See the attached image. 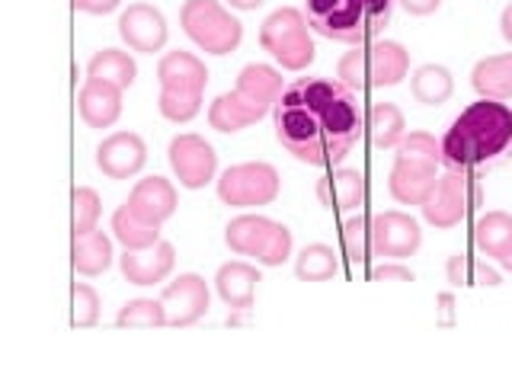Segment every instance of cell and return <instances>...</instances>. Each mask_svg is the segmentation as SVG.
Here are the masks:
<instances>
[{"label": "cell", "instance_id": "6da1fadb", "mask_svg": "<svg viewBox=\"0 0 512 384\" xmlns=\"http://www.w3.org/2000/svg\"><path fill=\"white\" fill-rule=\"evenodd\" d=\"M272 116L282 148L311 167L340 164L365 132L356 90L324 77H301L285 87Z\"/></svg>", "mask_w": 512, "mask_h": 384}, {"label": "cell", "instance_id": "7a4b0ae2", "mask_svg": "<svg viewBox=\"0 0 512 384\" xmlns=\"http://www.w3.org/2000/svg\"><path fill=\"white\" fill-rule=\"evenodd\" d=\"M512 151V109L503 100L471 103L442 138V167L455 173L484 176L496 164H503Z\"/></svg>", "mask_w": 512, "mask_h": 384}, {"label": "cell", "instance_id": "3957f363", "mask_svg": "<svg viewBox=\"0 0 512 384\" xmlns=\"http://www.w3.org/2000/svg\"><path fill=\"white\" fill-rule=\"evenodd\" d=\"M304 16L317 36L362 45L391 23L394 0H308Z\"/></svg>", "mask_w": 512, "mask_h": 384}, {"label": "cell", "instance_id": "277c9868", "mask_svg": "<svg viewBox=\"0 0 512 384\" xmlns=\"http://www.w3.org/2000/svg\"><path fill=\"white\" fill-rule=\"evenodd\" d=\"M410 74V52L400 42L381 39L365 48H356L340 58L336 77L349 90H368V87H397Z\"/></svg>", "mask_w": 512, "mask_h": 384}, {"label": "cell", "instance_id": "5b68a950", "mask_svg": "<svg viewBox=\"0 0 512 384\" xmlns=\"http://www.w3.org/2000/svg\"><path fill=\"white\" fill-rule=\"evenodd\" d=\"M308 16L295 7H282L269 13L260 26V45L263 52L276 58L285 71H304L314 61V42L308 32Z\"/></svg>", "mask_w": 512, "mask_h": 384}, {"label": "cell", "instance_id": "8992f818", "mask_svg": "<svg viewBox=\"0 0 512 384\" xmlns=\"http://www.w3.org/2000/svg\"><path fill=\"white\" fill-rule=\"evenodd\" d=\"M180 26L208 55H231L244 39V26L218 0H186L180 10Z\"/></svg>", "mask_w": 512, "mask_h": 384}, {"label": "cell", "instance_id": "52a82bcc", "mask_svg": "<svg viewBox=\"0 0 512 384\" xmlns=\"http://www.w3.org/2000/svg\"><path fill=\"white\" fill-rule=\"evenodd\" d=\"M477 205H484V189H480L477 176L448 170L436 180L429 199L420 208L432 228H455V224L468 218Z\"/></svg>", "mask_w": 512, "mask_h": 384}, {"label": "cell", "instance_id": "ba28073f", "mask_svg": "<svg viewBox=\"0 0 512 384\" xmlns=\"http://www.w3.org/2000/svg\"><path fill=\"white\" fill-rule=\"evenodd\" d=\"M276 196H279V170L272 164H263V160L234 164L218 180V199L234 208H260L276 202Z\"/></svg>", "mask_w": 512, "mask_h": 384}, {"label": "cell", "instance_id": "9c48e42d", "mask_svg": "<svg viewBox=\"0 0 512 384\" xmlns=\"http://www.w3.org/2000/svg\"><path fill=\"white\" fill-rule=\"evenodd\" d=\"M170 167L176 180L186 189H202L205 183L215 180L218 170V154L202 135H176L170 141Z\"/></svg>", "mask_w": 512, "mask_h": 384}, {"label": "cell", "instance_id": "30bf717a", "mask_svg": "<svg viewBox=\"0 0 512 384\" xmlns=\"http://www.w3.org/2000/svg\"><path fill=\"white\" fill-rule=\"evenodd\" d=\"M436 167L439 160H429V157H416V154H400L394 157V167H391V180L388 189L391 196L400 205H423L429 199L432 186H436Z\"/></svg>", "mask_w": 512, "mask_h": 384}, {"label": "cell", "instance_id": "8fae6325", "mask_svg": "<svg viewBox=\"0 0 512 384\" xmlns=\"http://www.w3.org/2000/svg\"><path fill=\"white\" fill-rule=\"evenodd\" d=\"M423 244V231L416 218L404 212H381L372 218V253L388 256V260H404L413 256Z\"/></svg>", "mask_w": 512, "mask_h": 384}, {"label": "cell", "instance_id": "7c38bea8", "mask_svg": "<svg viewBox=\"0 0 512 384\" xmlns=\"http://www.w3.org/2000/svg\"><path fill=\"white\" fill-rule=\"evenodd\" d=\"M160 304H164L170 327H192L208 311V285L196 272H183L160 292Z\"/></svg>", "mask_w": 512, "mask_h": 384}, {"label": "cell", "instance_id": "4fadbf2b", "mask_svg": "<svg viewBox=\"0 0 512 384\" xmlns=\"http://www.w3.org/2000/svg\"><path fill=\"white\" fill-rule=\"evenodd\" d=\"M119 36L132 52L154 55L167 45V20L151 4H128L119 16Z\"/></svg>", "mask_w": 512, "mask_h": 384}, {"label": "cell", "instance_id": "5bb4252c", "mask_svg": "<svg viewBox=\"0 0 512 384\" xmlns=\"http://www.w3.org/2000/svg\"><path fill=\"white\" fill-rule=\"evenodd\" d=\"M144 160H148V148H144L141 135L135 132H116L103 138V144L96 148V167L109 180H128V176H135L144 167Z\"/></svg>", "mask_w": 512, "mask_h": 384}, {"label": "cell", "instance_id": "9a60e30c", "mask_svg": "<svg viewBox=\"0 0 512 384\" xmlns=\"http://www.w3.org/2000/svg\"><path fill=\"white\" fill-rule=\"evenodd\" d=\"M176 263V250L167 240H160L154 247H144V250H125L119 256V266H122V276L132 282V285H157L164 282Z\"/></svg>", "mask_w": 512, "mask_h": 384}, {"label": "cell", "instance_id": "2e32d148", "mask_svg": "<svg viewBox=\"0 0 512 384\" xmlns=\"http://www.w3.org/2000/svg\"><path fill=\"white\" fill-rule=\"evenodd\" d=\"M77 109H80V119L90 128L116 125V119L122 116V87L109 84V80L87 77V84L77 93Z\"/></svg>", "mask_w": 512, "mask_h": 384}, {"label": "cell", "instance_id": "e0dca14e", "mask_svg": "<svg viewBox=\"0 0 512 384\" xmlns=\"http://www.w3.org/2000/svg\"><path fill=\"white\" fill-rule=\"evenodd\" d=\"M128 208L144 221L164 224L176 212V189L164 176H148V180H138L135 189L128 192Z\"/></svg>", "mask_w": 512, "mask_h": 384}, {"label": "cell", "instance_id": "ac0fdd59", "mask_svg": "<svg viewBox=\"0 0 512 384\" xmlns=\"http://www.w3.org/2000/svg\"><path fill=\"white\" fill-rule=\"evenodd\" d=\"M256 285H260V269L244 263V260H231L218 269L215 288L221 301L228 304L231 311H250L253 308V295Z\"/></svg>", "mask_w": 512, "mask_h": 384}, {"label": "cell", "instance_id": "d6986e66", "mask_svg": "<svg viewBox=\"0 0 512 384\" xmlns=\"http://www.w3.org/2000/svg\"><path fill=\"white\" fill-rule=\"evenodd\" d=\"M365 173L362 170H333L324 180H317V199L324 208H336V212H349V208H359L365 202Z\"/></svg>", "mask_w": 512, "mask_h": 384}, {"label": "cell", "instance_id": "ffe728a7", "mask_svg": "<svg viewBox=\"0 0 512 384\" xmlns=\"http://www.w3.org/2000/svg\"><path fill=\"white\" fill-rule=\"evenodd\" d=\"M160 90H186L202 93L208 84V68L192 52H167L157 64Z\"/></svg>", "mask_w": 512, "mask_h": 384}, {"label": "cell", "instance_id": "44dd1931", "mask_svg": "<svg viewBox=\"0 0 512 384\" xmlns=\"http://www.w3.org/2000/svg\"><path fill=\"white\" fill-rule=\"evenodd\" d=\"M234 90L244 96L250 106L269 112L282 96V74L272 68V64H247V68L237 74Z\"/></svg>", "mask_w": 512, "mask_h": 384}, {"label": "cell", "instance_id": "7402d4cb", "mask_svg": "<svg viewBox=\"0 0 512 384\" xmlns=\"http://www.w3.org/2000/svg\"><path fill=\"white\" fill-rule=\"evenodd\" d=\"M263 116H266V112L250 106L237 90L221 93L218 100L208 106V125H212L215 132H224V135L244 132V128H250L253 122H260Z\"/></svg>", "mask_w": 512, "mask_h": 384}, {"label": "cell", "instance_id": "603a6c76", "mask_svg": "<svg viewBox=\"0 0 512 384\" xmlns=\"http://www.w3.org/2000/svg\"><path fill=\"white\" fill-rule=\"evenodd\" d=\"M365 132H368V141H372L378 151H388V148H397V144L404 141L407 119H404V112H400V106L375 103L365 112Z\"/></svg>", "mask_w": 512, "mask_h": 384}, {"label": "cell", "instance_id": "cb8c5ba5", "mask_svg": "<svg viewBox=\"0 0 512 384\" xmlns=\"http://www.w3.org/2000/svg\"><path fill=\"white\" fill-rule=\"evenodd\" d=\"M471 87L487 100H509L512 96V52L480 58L471 71Z\"/></svg>", "mask_w": 512, "mask_h": 384}, {"label": "cell", "instance_id": "d4e9b609", "mask_svg": "<svg viewBox=\"0 0 512 384\" xmlns=\"http://www.w3.org/2000/svg\"><path fill=\"white\" fill-rule=\"evenodd\" d=\"M272 224L276 221H269L266 215H237L228 228H224V244L237 256H256L263 250Z\"/></svg>", "mask_w": 512, "mask_h": 384}, {"label": "cell", "instance_id": "484cf974", "mask_svg": "<svg viewBox=\"0 0 512 384\" xmlns=\"http://www.w3.org/2000/svg\"><path fill=\"white\" fill-rule=\"evenodd\" d=\"M410 93L416 103L423 106H442L452 100L455 93V80H452V71L442 68V64H423V68H416L413 77H410Z\"/></svg>", "mask_w": 512, "mask_h": 384}, {"label": "cell", "instance_id": "4316f807", "mask_svg": "<svg viewBox=\"0 0 512 384\" xmlns=\"http://www.w3.org/2000/svg\"><path fill=\"white\" fill-rule=\"evenodd\" d=\"M112 237H116L125 250H144V247L160 244V224L144 221L125 202L112 212Z\"/></svg>", "mask_w": 512, "mask_h": 384}, {"label": "cell", "instance_id": "83f0119b", "mask_svg": "<svg viewBox=\"0 0 512 384\" xmlns=\"http://www.w3.org/2000/svg\"><path fill=\"white\" fill-rule=\"evenodd\" d=\"M71 266L80 276H100L112 266V240L103 231H93L87 237H74L71 244Z\"/></svg>", "mask_w": 512, "mask_h": 384}, {"label": "cell", "instance_id": "f1b7e54d", "mask_svg": "<svg viewBox=\"0 0 512 384\" xmlns=\"http://www.w3.org/2000/svg\"><path fill=\"white\" fill-rule=\"evenodd\" d=\"M87 77H96V80H109V84H116L122 90H128L135 84L138 77V64L132 55L119 52V48H103V52H96L87 64Z\"/></svg>", "mask_w": 512, "mask_h": 384}, {"label": "cell", "instance_id": "f546056e", "mask_svg": "<svg viewBox=\"0 0 512 384\" xmlns=\"http://www.w3.org/2000/svg\"><path fill=\"white\" fill-rule=\"evenodd\" d=\"M474 244L487 256H500L512 247V215L509 212H487L474 224Z\"/></svg>", "mask_w": 512, "mask_h": 384}, {"label": "cell", "instance_id": "4dcf8cb0", "mask_svg": "<svg viewBox=\"0 0 512 384\" xmlns=\"http://www.w3.org/2000/svg\"><path fill=\"white\" fill-rule=\"evenodd\" d=\"M340 272V263H336V253L327 244H308L295 260V276L301 282H327Z\"/></svg>", "mask_w": 512, "mask_h": 384}, {"label": "cell", "instance_id": "1f68e13d", "mask_svg": "<svg viewBox=\"0 0 512 384\" xmlns=\"http://www.w3.org/2000/svg\"><path fill=\"white\" fill-rule=\"evenodd\" d=\"M340 240H343V253H346V260H349L352 266L365 263L368 256H375V253H372V218L356 215V218L343 221Z\"/></svg>", "mask_w": 512, "mask_h": 384}, {"label": "cell", "instance_id": "d6a6232c", "mask_svg": "<svg viewBox=\"0 0 512 384\" xmlns=\"http://www.w3.org/2000/svg\"><path fill=\"white\" fill-rule=\"evenodd\" d=\"M71 234L74 237H87L96 231V221H100V196L90 186H77L71 196Z\"/></svg>", "mask_w": 512, "mask_h": 384}, {"label": "cell", "instance_id": "836d02e7", "mask_svg": "<svg viewBox=\"0 0 512 384\" xmlns=\"http://www.w3.org/2000/svg\"><path fill=\"white\" fill-rule=\"evenodd\" d=\"M160 116L183 125L192 122L202 112V93H186V90H160Z\"/></svg>", "mask_w": 512, "mask_h": 384}, {"label": "cell", "instance_id": "e575fe53", "mask_svg": "<svg viewBox=\"0 0 512 384\" xmlns=\"http://www.w3.org/2000/svg\"><path fill=\"white\" fill-rule=\"evenodd\" d=\"M116 324L119 327H164L167 311H164V304L154 298H135L119 311Z\"/></svg>", "mask_w": 512, "mask_h": 384}, {"label": "cell", "instance_id": "d590c367", "mask_svg": "<svg viewBox=\"0 0 512 384\" xmlns=\"http://www.w3.org/2000/svg\"><path fill=\"white\" fill-rule=\"evenodd\" d=\"M71 324L74 327H93L100 320V295L93 292L87 282H74L71 288Z\"/></svg>", "mask_w": 512, "mask_h": 384}, {"label": "cell", "instance_id": "8d00e7d4", "mask_svg": "<svg viewBox=\"0 0 512 384\" xmlns=\"http://www.w3.org/2000/svg\"><path fill=\"white\" fill-rule=\"evenodd\" d=\"M288 256H292V231H288L282 221H276V224H272L269 237H266L263 250L256 253V263H263V266H282Z\"/></svg>", "mask_w": 512, "mask_h": 384}, {"label": "cell", "instance_id": "74e56055", "mask_svg": "<svg viewBox=\"0 0 512 384\" xmlns=\"http://www.w3.org/2000/svg\"><path fill=\"white\" fill-rule=\"evenodd\" d=\"M400 154H416V157H429V160H439L442 164V141H436L429 132H410L404 135V141L397 144Z\"/></svg>", "mask_w": 512, "mask_h": 384}, {"label": "cell", "instance_id": "f35d334b", "mask_svg": "<svg viewBox=\"0 0 512 384\" xmlns=\"http://www.w3.org/2000/svg\"><path fill=\"white\" fill-rule=\"evenodd\" d=\"M445 276H448V282H452V285H474V260H471L468 253L448 256Z\"/></svg>", "mask_w": 512, "mask_h": 384}, {"label": "cell", "instance_id": "ab89813d", "mask_svg": "<svg viewBox=\"0 0 512 384\" xmlns=\"http://www.w3.org/2000/svg\"><path fill=\"white\" fill-rule=\"evenodd\" d=\"M372 282H413V269L400 263H381L372 269Z\"/></svg>", "mask_w": 512, "mask_h": 384}, {"label": "cell", "instance_id": "60d3db41", "mask_svg": "<svg viewBox=\"0 0 512 384\" xmlns=\"http://www.w3.org/2000/svg\"><path fill=\"white\" fill-rule=\"evenodd\" d=\"M436 324H439V327H455V295H452V292H442V295H439Z\"/></svg>", "mask_w": 512, "mask_h": 384}, {"label": "cell", "instance_id": "b9f144b4", "mask_svg": "<svg viewBox=\"0 0 512 384\" xmlns=\"http://www.w3.org/2000/svg\"><path fill=\"white\" fill-rule=\"evenodd\" d=\"M503 279H500V272H496L493 266L487 263H474V285H487V288H496Z\"/></svg>", "mask_w": 512, "mask_h": 384}, {"label": "cell", "instance_id": "7bdbcfd3", "mask_svg": "<svg viewBox=\"0 0 512 384\" xmlns=\"http://www.w3.org/2000/svg\"><path fill=\"white\" fill-rule=\"evenodd\" d=\"M400 4H404V10L413 16H429L442 7V0H400Z\"/></svg>", "mask_w": 512, "mask_h": 384}, {"label": "cell", "instance_id": "ee69618b", "mask_svg": "<svg viewBox=\"0 0 512 384\" xmlns=\"http://www.w3.org/2000/svg\"><path fill=\"white\" fill-rule=\"evenodd\" d=\"M119 4H122V0H87V10H84V13L103 16V13H112Z\"/></svg>", "mask_w": 512, "mask_h": 384}, {"label": "cell", "instance_id": "f6af8a7d", "mask_svg": "<svg viewBox=\"0 0 512 384\" xmlns=\"http://www.w3.org/2000/svg\"><path fill=\"white\" fill-rule=\"evenodd\" d=\"M500 29H503V39L512 42V4L503 10V20H500Z\"/></svg>", "mask_w": 512, "mask_h": 384}, {"label": "cell", "instance_id": "bcb514c9", "mask_svg": "<svg viewBox=\"0 0 512 384\" xmlns=\"http://www.w3.org/2000/svg\"><path fill=\"white\" fill-rule=\"evenodd\" d=\"M228 4H231L234 10H256V7H263L266 0H228Z\"/></svg>", "mask_w": 512, "mask_h": 384}, {"label": "cell", "instance_id": "7dc6e473", "mask_svg": "<svg viewBox=\"0 0 512 384\" xmlns=\"http://www.w3.org/2000/svg\"><path fill=\"white\" fill-rule=\"evenodd\" d=\"M496 263H500L506 272H512V247H509V250H503L500 256H496Z\"/></svg>", "mask_w": 512, "mask_h": 384}, {"label": "cell", "instance_id": "c3c4849f", "mask_svg": "<svg viewBox=\"0 0 512 384\" xmlns=\"http://www.w3.org/2000/svg\"><path fill=\"white\" fill-rule=\"evenodd\" d=\"M74 10H87V0H71Z\"/></svg>", "mask_w": 512, "mask_h": 384}]
</instances>
